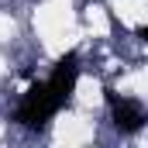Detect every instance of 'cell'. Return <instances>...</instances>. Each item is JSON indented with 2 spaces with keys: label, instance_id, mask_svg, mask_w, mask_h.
I'll return each mask as SVG.
<instances>
[{
  "label": "cell",
  "instance_id": "obj_2",
  "mask_svg": "<svg viewBox=\"0 0 148 148\" xmlns=\"http://www.w3.org/2000/svg\"><path fill=\"white\" fill-rule=\"evenodd\" d=\"M76 79H79V55H76V52H66V55L55 62L52 76L45 79V86H48V93L66 107L69 97H73V90H76Z\"/></svg>",
  "mask_w": 148,
  "mask_h": 148
},
{
  "label": "cell",
  "instance_id": "obj_3",
  "mask_svg": "<svg viewBox=\"0 0 148 148\" xmlns=\"http://www.w3.org/2000/svg\"><path fill=\"white\" fill-rule=\"evenodd\" d=\"M107 103H110V114H114L117 131L134 134V131H141V127H145V107H141L138 100H127V97L107 93Z\"/></svg>",
  "mask_w": 148,
  "mask_h": 148
},
{
  "label": "cell",
  "instance_id": "obj_1",
  "mask_svg": "<svg viewBox=\"0 0 148 148\" xmlns=\"http://www.w3.org/2000/svg\"><path fill=\"white\" fill-rule=\"evenodd\" d=\"M59 110H62V103L48 93V86H45V83H35V86L24 93L21 107H17V121H21L24 127H45Z\"/></svg>",
  "mask_w": 148,
  "mask_h": 148
}]
</instances>
